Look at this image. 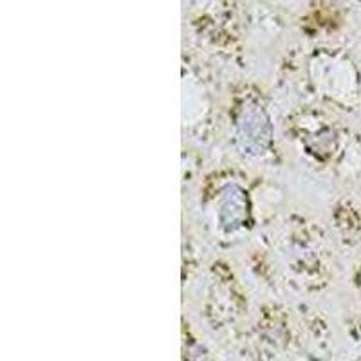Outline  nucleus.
I'll return each instance as SVG.
<instances>
[{
  "label": "nucleus",
  "instance_id": "3",
  "mask_svg": "<svg viewBox=\"0 0 361 361\" xmlns=\"http://www.w3.org/2000/svg\"><path fill=\"white\" fill-rule=\"evenodd\" d=\"M360 283H361V271H360Z\"/></svg>",
  "mask_w": 361,
  "mask_h": 361
},
{
  "label": "nucleus",
  "instance_id": "1",
  "mask_svg": "<svg viewBox=\"0 0 361 361\" xmlns=\"http://www.w3.org/2000/svg\"><path fill=\"white\" fill-rule=\"evenodd\" d=\"M237 145L247 156H260L271 145V121L264 107L255 102H244L235 116Z\"/></svg>",
  "mask_w": 361,
  "mask_h": 361
},
{
  "label": "nucleus",
  "instance_id": "2",
  "mask_svg": "<svg viewBox=\"0 0 361 361\" xmlns=\"http://www.w3.org/2000/svg\"><path fill=\"white\" fill-rule=\"evenodd\" d=\"M250 215V202L240 186L231 185L222 192L219 204V221L226 231H235L243 228Z\"/></svg>",
  "mask_w": 361,
  "mask_h": 361
}]
</instances>
